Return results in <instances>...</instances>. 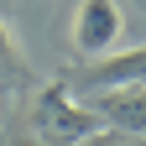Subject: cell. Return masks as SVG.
Masks as SVG:
<instances>
[{"instance_id": "cell-1", "label": "cell", "mask_w": 146, "mask_h": 146, "mask_svg": "<svg viewBox=\"0 0 146 146\" xmlns=\"http://www.w3.org/2000/svg\"><path fill=\"white\" fill-rule=\"evenodd\" d=\"M31 120H36V131H42L47 141H78V146H84V141L104 136V120H99V110L78 104L68 84H47L42 94H36Z\"/></svg>"}, {"instance_id": "cell-5", "label": "cell", "mask_w": 146, "mask_h": 146, "mask_svg": "<svg viewBox=\"0 0 146 146\" xmlns=\"http://www.w3.org/2000/svg\"><path fill=\"white\" fill-rule=\"evenodd\" d=\"M21 68V58H16V36L5 31V21H0V73H16Z\"/></svg>"}, {"instance_id": "cell-2", "label": "cell", "mask_w": 146, "mask_h": 146, "mask_svg": "<svg viewBox=\"0 0 146 146\" xmlns=\"http://www.w3.org/2000/svg\"><path fill=\"white\" fill-rule=\"evenodd\" d=\"M120 26H125L120 21V0H84L78 16H73V47L94 63L120 42Z\"/></svg>"}, {"instance_id": "cell-3", "label": "cell", "mask_w": 146, "mask_h": 146, "mask_svg": "<svg viewBox=\"0 0 146 146\" xmlns=\"http://www.w3.org/2000/svg\"><path fill=\"white\" fill-rule=\"evenodd\" d=\"M99 120H104V131L115 125L120 136H141V125H146V99H141V84H125V89H104Z\"/></svg>"}, {"instance_id": "cell-6", "label": "cell", "mask_w": 146, "mask_h": 146, "mask_svg": "<svg viewBox=\"0 0 146 146\" xmlns=\"http://www.w3.org/2000/svg\"><path fill=\"white\" fill-rule=\"evenodd\" d=\"M84 146H120V141H110V136H94V141H84Z\"/></svg>"}, {"instance_id": "cell-4", "label": "cell", "mask_w": 146, "mask_h": 146, "mask_svg": "<svg viewBox=\"0 0 146 146\" xmlns=\"http://www.w3.org/2000/svg\"><path fill=\"white\" fill-rule=\"evenodd\" d=\"M141 68H146V52H120L115 63H89V78L99 89H125V84H141Z\"/></svg>"}]
</instances>
